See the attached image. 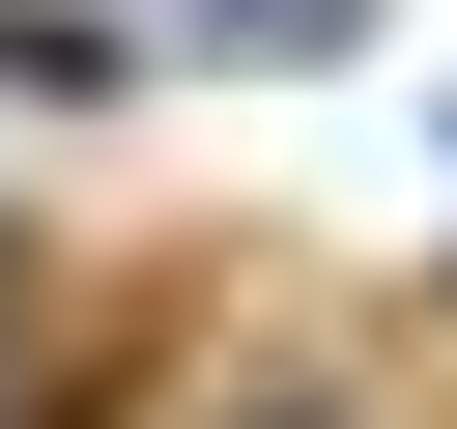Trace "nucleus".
<instances>
[{"instance_id": "1", "label": "nucleus", "mask_w": 457, "mask_h": 429, "mask_svg": "<svg viewBox=\"0 0 457 429\" xmlns=\"http://www.w3.org/2000/svg\"><path fill=\"white\" fill-rule=\"evenodd\" d=\"M171 429H400V400H371V372H314V343H257V372H200Z\"/></svg>"}]
</instances>
